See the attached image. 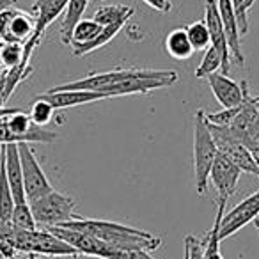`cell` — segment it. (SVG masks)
I'll use <instances>...</instances> for the list:
<instances>
[{"label":"cell","instance_id":"cell-1","mask_svg":"<svg viewBox=\"0 0 259 259\" xmlns=\"http://www.w3.org/2000/svg\"><path fill=\"white\" fill-rule=\"evenodd\" d=\"M61 227L73 231H80L89 236H94L112 247L119 248H142V250H156L162 243L160 238L146 231L135 229V227L122 226L110 220H91V219H71L68 222L61 224Z\"/></svg>","mask_w":259,"mask_h":259},{"label":"cell","instance_id":"cell-2","mask_svg":"<svg viewBox=\"0 0 259 259\" xmlns=\"http://www.w3.org/2000/svg\"><path fill=\"white\" fill-rule=\"evenodd\" d=\"M178 73L172 69H115V71H105L89 75L85 78L75 80V82L55 85L48 91H73V89H83V91H98V93H107L110 98H114L112 91L114 87L126 83L130 80H141V78H169L176 76Z\"/></svg>","mask_w":259,"mask_h":259},{"label":"cell","instance_id":"cell-3","mask_svg":"<svg viewBox=\"0 0 259 259\" xmlns=\"http://www.w3.org/2000/svg\"><path fill=\"white\" fill-rule=\"evenodd\" d=\"M219 153L213 135L208 128L204 112L197 110L194 117V176L197 194L202 195L208 192L209 170Z\"/></svg>","mask_w":259,"mask_h":259},{"label":"cell","instance_id":"cell-4","mask_svg":"<svg viewBox=\"0 0 259 259\" xmlns=\"http://www.w3.org/2000/svg\"><path fill=\"white\" fill-rule=\"evenodd\" d=\"M9 241L18 250V254L22 252L27 255H73V257L78 255V252L71 245L52 234L48 229L25 231L13 227Z\"/></svg>","mask_w":259,"mask_h":259},{"label":"cell","instance_id":"cell-5","mask_svg":"<svg viewBox=\"0 0 259 259\" xmlns=\"http://www.w3.org/2000/svg\"><path fill=\"white\" fill-rule=\"evenodd\" d=\"M30 211L34 215L37 226H61L71 219H76L75 215V201L61 192H48L47 195L29 202Z\"/></svg>","mask_w":259,"mask_h":259},{"label":"cell","instance_id":"cell-6","mask_svg":"<svg viewBox=\"0 0 259 259\" xmlns=\"http://www.w3.org/2000/svg\"><path fill=\"white\" fill-rule=\"evenodd\" d=\"M69 0H34L32 4V16H34V34L30 39L23 45V64H29L36 47L41 43L47 29L66 11Z\"/></svg>","mask_w":259,"mask_h":259},{"label":"cell","instance_id":"cell-7","mask_svg":"<svg viewBox=\"0 0 259 259\" xmlns=\"http://www.w3.org/2000/svg\"><path fill=\"white\" fill-rule=\"evenodd\" d=\"M208 128H209V132H211L213 141H215L219 153L226 155L227 158L241 170V172H248V174H252V176L259 178V162L255 160L254 153H252L250 149L245 148L241 142L234 141V139L226 132L224 126L208 122Z\"/></svg>","mask_w":259,"mask_h":259},{"label":"cell","instance_id":"cell-8","mask_svg":"<svg viewBox=\"0 0 259 259\" xmlns=\"http://www.w3.org/2000/svg\"><path fill=\"white\" fill-rule=\"evenodd\" d=\"M226 132L234 139L241 142L245 148L250 151L259 148V112L257 105L250 96L245 100V103L240 107L238 114L233 117L229 126H224Z\"/></svg>","mask_w":259,"mask_h":259},{"label":"cell","instance_id":"cell-9","mask_svg":"<svg viewBox=\"0 0 259 259\" xmlns=\"http://www.w3.org/2000/svg\"><path fill=\"white\" fill-rule=\"evenodd\" d=\"M18 153H20V163H22L25 197H27V202H32V201H36V199L47 195L48 192H52L54 188H52L43 167L37 162L32 148H30L29 144H25V142H22V144H18Z\"/></svg>","mask_w":259,"mask_h":259},{"label":"cell","instance_id":"cell-10","mask_svg":"<svg viewBox=\"0 0 259 259\" xmlns=\"http://www.w3.org/2000/svg\"><path fill=\"white\" fill-rule=\"evenodd\" d=\"M206 78H208L209 89H211L215 100L224 108H236L243 105L248 98L247 82H236L224 73H211Z\"/></svg>","mask_w":259,"mask_h":259},{"label":"cell","instance_id":"cell-11","mask_svg":"<svg viewBox=\"0 0 259 259\" xmlns=\"http://www.w3.org/2000/svg\"><path fill=\"white\" fill-rule=\"evenodd\" d=\"M257 215H259V190L255 194L248 195L247 199H243L231 211L224 213L222 222H220V240H226L227 236L236 234L248 222L257 219Z\"/></svg>","mask_w":259,"mask_h":259},{"label":"cell","instance_id":"cell-12","mask_svg":"<svg viewBox=\"0 0 259 259\" xmlns=\"http://www.w3.org/2000/svg\"><path fill=\"white\" fill-rule=\"evenodd\" d=\"M241 170L222 153H217L215 162L209 170V181L219 192V199L229 201L231 195L236 192L238 181H240Z\"/></svg>","mask_w":259,"mask_h":259},{"label":"cell","instance_id":"cell-13","mask_svg":"<svg viewBox=\"0 0 259 259\" xmlns=\"http://www.w3.org/2000/svg\"><path fill=\"white\" fill-rule=\"evenodd\" d=\"M204 23L209 30V39H211V47L219 52L220 61H222V73H229L231 68V52H229V45H227V36L226 30H224L222 20L219 16V9H217V2L215 0H206V16H204Z\"/></svg>","mask_w":259,"mask_h":259},{"label":"cell","instance_id":"cell-14","mask_svg":"<svg viewBox=\"0 0 259 259\" xmlns=\"http://www.w3.org/2000/svg\"><path fill=\"white\" fill-rule=\"evenodd\" d=\"M39 98L48 101L55 110H62V108H71V107H78V105L93 103V101L105 100V98H110V96L107 93H98V91L73 89V91H47V93L39 94Z\"/></svg>","mask_w":259,"mask_h":259},{"label":"cell","instance_id":"cell-15","mask_svg":"<svg viewBox=\"0 0 259 259\" xmlns=\"http://www.w3.org/2000/svg\"><path fill=\"white\" fill-rule=\"evenodd\" d=\"M2 153H4V165H6V176H8L9 187H11L13 201L15 204L27 202L25 188H23V176H22V163H20V153L18 144H2Z\"/></svg>","mask_w":259,"mask_h":259},{"label":"cell","instance_id":"cell-16","mask_svg":"<svg viewBox=\"0 0 259 259\" xmlns=\"http://www.w3.org/2000/svg\"><path fill=\"white\" fill-rule=\"evenodd\" d=\"M217 9H219V16L222 20L224 30L227 36V45H229L231 57L243 66V54H241V43H240V30L236 25V16H234L233 9V0H215Z\"/></svg>","mask_w":259,"mask_h":259},{"label":"cell","instance_id":"cell-17","mask_svg":"<svg viewBox=\"0 0 259 259\" xmlns=\"http://www.w3.org/2000/svg\"><path fill=\"white\" fill-rule=\"evenodd\" d=\"M34 16L22 9H11L8 27L4 32V43H18L25 45L34 34Z\"/></svg>","mask_w":259,"mask_h":259},{"label":"cell","instance_id":"cell-18","mask_svg":"<svg viewBox=\"0 0 259 259\" xmlns=\"http://www.w3.org/2000/svg\"><path fill=\"white\" fill-rule=\"evenodd\" d=\"M226 199H219L215 222H213V227L202 240V259H224L222 254H220V241H222L220 240V222H222V217L226 213Z\"/></svg>","mask_w":259,"mask_h":259},{"label":"cell","instance_id":"cell-19","mask_svg":"<svg viewBox=\"0 0 259 259\" xmlns=\"http://www.w3.org/2000/svg\"><path fill=\"white\" fill-rule=\"evenodd\" d=\"M124 25H126V20L117 22V23H112V25H107V27H101V30L98 32V36L94 37V39H91L89 43L73 45V55H76V57H82V55L89 54V52H94V50H98V48L108 45L119 32H121Z\"/></svg>","mask_w":259,"mask_h":259},{"label":"cell","instance_id":"cell-20","mask_svg":"<svg viewBox=\"0 0 259 259\" xmlns=\"http://www.w3.org/2000/svg\"><path fill=\"white\" fill-rule=\"evenodd\" d=\"M165 48H167V52H169L170 57L176 59V61H187V59H190L192 54H194V48H192L185 27L174 29L172 32L167 36Z\"/></svg>","mask_w":259,"mask_h":259},{"label":"cell","instance_id":"cell-21","mask_svg":"<svg viewBox=\"0 0 259 259\" xmlns=\"http://www.w3.org/2000/svg\"><path fill=\"white\" fill-rule=\"evenodd\" d=\"M13 208H15V201H13L11 187H9L8 176H6L4 153H2V144H0V220L9 222Z\"/></svg>","mask_w":259,"mask_h":259},{"label":"cell","instance_id":"cell-22","mask_svg":"<svg viewBox=\"0 0 259 259\" xmlns=\"http://www.w3.org/2000/svg\"><path fill=\"white\" fill-rule=\"evenodd\" d=\"M132 15H134V9L132 8L114 4V6H103V8H100L96 13H94L93 20L96 23H100L101 27H107V25H112V23L122 22V20L128 22Z\"/></svg>","mask_w":259,"mask_h":259},{"label":"cell","instance_id":"cell-23","mask_svg":"<svg viewBox=\"0 0 259 259\" xmlns=\"http://www.w3.org/2000/svg\"><path fill=\"white\" fill-rule=\"evenodd\" d=\"M101 30V25L96 23L94 20H80L78 23L75 25L71 34V47L73 45H83V43H89L91 39L98 36V32Z\"/></svg>","mask_w":259,"mask_h":259},{"label":"cell","instance_id":"cell-24","mask_svg":"<svg viewBox=\"0 0 259 259\" xmlns=\"http://www.w3.org/2000/svg\"><path fill=\"white\" fill-rule=\"evenodd\" d=\"M187 36L190 39L192 48L195 50H206L208 47H211V39H209V30L206 27L204 22H194L188 27H185Z\"/></svg>","mask_w":259,"mask_h":259},{"label":"cell","instance_id":"cell-25","mask_svg":"<svg viewBox=\"0 0 259 259\" xmlns=\"http://www.w3.org/2000/svg\"><path fill=\"white\" fill-rule=\"evenodd\" d=\"M11 224L18 229H25V231H34L37 229V224L34 220V215L30 211L29 202H22V204H15L13 208V215H11Z\"/></svg>","mask_w":259,"mask_h":259},{"label":"cell","instance_id":"cell-26","mask_svg":"<svg viewBox=\"0 0 259 259\" xmlns=\"http://www.w3.org/2000/svg\"><path fill=\"white\" fill-rule=\"evenodd\" d=\"M23 61V45L4 43L0 48V64L6 69H13L20 66Z\"/></svg>","mask_w":259,"mask_h":259},{"label":"cell","instance_id":"cell-27","mask_svg":"<svg viewBox=\"0 0 259 259\" xmlns=\"http://www.w3.org/2000/svg\"><path fill=\"white\" fill-rule=\"evenodd\" d=\"M100 259H155V257L149 255V250H142V248H119L107 243V248L100 255Z\"/></svg>","mask_w":259,"mask_h":259},{"label":"cell","instance_id":"cell-28","mask_svg":"<svg viewBox=\"0 0 259 259\" xmlns=\"http://www.w3.org/2000/svg\"><path fill=\"white\" fill-rule=\"evenodd\" d=\"M222 66V61H220L219 52L213 47H208L204 50V57H202L201 64L195 69V76L197 78H204V76H209L211 73H217Z\"/></svg>","mask_w":259,"mask_h":259},{"label":"cell","instance_id":"cell-29","mask_svg":"<svg viewBox=\"0 0 259 259\" xmlns=\"http://www.w3.org/2000/svg\"><path fill=\"white\" fill-rule=\"evenodd\" d=\"M54 112H55V108L52 107L48 101H45V100H41L39 96L36 98V101H34V105H32V108H30V121L34 122L36 126H47L48 122L52 121V117H54Z\"/></svg>","mask_w":259,"mask_h":259},{"label":"cell","instance_id":"cell-30","mask_svg":"<svg viewBox=\"0 0 259 259\" xmlns=\"http://www.w3.org/2000/svg\"><path fill=\"white\" fill-rule=\"evenodd\" d=\"M233 9L234 16H236V25L240 30V36H247L248 32V8L247 0H233Z\"/></svg>","mask_w":259,"mask_h":259},{"label":"cell","instance_id":"cell-31","mask_svg":"<svg viewBox=\"0 0 259 259\" xmlns=\"http://www.w3.org/2000/svg\"><path fill=\"white\" fill-rule=\"evenodd\" d=\"M6 78L4 75L0 76V119L6 117V115H11L15 114L16 110H20V108H6Z\"/></svg>","mask_w":259,"mask_h":259},{"label":"cell","instance_id":"cell-32","mask_svg":"<svg viewBox=\"0 0 259 259\" xmlns=\"http://www.w3.org/2000/svg\"><path fill=\"white\" fill-rule=\"evenodd\" d=\"M146 6H149L151 9L158 13H169L172 9V4H170V0H142Z\"/></svg>","mask_w":259,"mask_h":259},{"label":"cell","instance_id":"cell-33","mask_svg":"<svg viewBox=\"0 0 259 259\" xmlns=\"http://www.w3.org/2000/svg\"><path fill=\"white\" fill-rule=\"evenodd\" d=\"M16 0H0V13L6 11V9L13 8V4H15Z\"/></svg>","mask_w":259,"mask_h":259},{"label":"cell","instance_id":"cell-34","mask_svg":"<svg viewBox=\"0 0 259 259\" xmlns=\"http://www.w3.org/2000/svg\"><path fill=\"white\" fill-rule=\"evenodd\" d=\"M252 153H254L255 160H257V162H259V148H257V149H254V151H252Z\"/></svg>","mask_w":259,"mask_h":259},{"label":"cell","instance_id":"cell-35","mask_svg":"<svg viewBox=\"0 0 259 259\" xmlns=\"http://www.w3.org/2000/svg\"><path fill=\"white\" fill-rule=\"evenodd\" d=\"M254 2H255V0H247V4H248V8H252V6H254Z\"/></svg>","mask_w":259,"mask_h":259},{"label":"cell","instance_id":"cell-36","mask_svg":"<svg viewBox=\"0 0 259 259\" xmlns=\"http://www.w3.org/2000/svg\"><path fill=\"white\" fill-rule=\"evenodd\" d=\"M255 227H257V229H259V220H255Z\"/></svg>","mask_w":259,"mask_h":259},{"label":"cell","instance_id":"cell-37","mask_svg":"<svg viewBox=\"0 0 259 259\" xmlns=\"http://www.w3.org/2000/svg\"><path fill=\"white\" fill-rule=\"evenodd\" d=\"M252 100H254V101H259V96H255V98H252Z\"/></svg>","mask_w":259,"mask_h":259},{"label":"cell","instance_id":"cell-38","mask_svg":"<svg viewBox=\"0 0 259 259\" xmlns=\"http://www.w3.org/2000/svg\"><path fill=\"white\" fill-rule=\"evenodd\" d=\"M11 259H22V257H20V255H15V257H11Z\"/></svg>","mask_w":259,"mask_h":259},{"label":"cell","instance_id":"cell-39","mask_svg":"<svg viewBox=\"0 0 259 259\" xmlns=\"http://www.w3.org/2000/svg\"><path fill=\"white\" fill-rule=\"evenodd\" d=\"M255 105H257V112H259V101H255Z\"/></svg>","mask_w":259,"mask_h":259},{"label":"cell","instance_id":"cell-40","mask_svg":"<svg viewBox=\"0 0 259 259\" xmlns=\"http://www.w3.org/2000/svg\"><path fill=\"white\" fill-rule=\"evenodd\" d=\"M2 45H4V43H2V41H0V48H2Z\"/></svg>","mask_w":259,"mask_h":259},{"label":"cell","instance_id":"cell-41","mask_svg":"<svg viewBox=\"0 0 259 259\" xmlns=\"http://www.w3.org/2000/svg\"><path fill=\"white\" fill-rule=\"evenodd\" d=\"M89 2H91V0H89Z\"/></svg>","mask_w":259,"mask_h":259}]
</instances>
